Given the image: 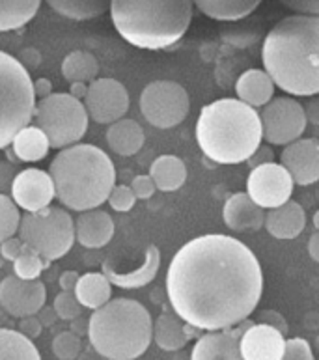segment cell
Here are the masks:
<instances>
[{
    "label": "cell",
    "instance_id": "obj_1",
    "mask_svg": "<svg viewBox=\"0 0 319 360\" xmlns=\"http://www.w3.org/2000/svg\"><path fill=\"white\" fill-rule=\"evenodd\" d=\"M263 293V273L243 241L206 233L185 243L167 271L172 310L200 330H224L249 319Z\"/></svg>",
    "mask_w": 319,
    "mask_h": 360
},
{
    "label": "cell",
    "instance_id": "obj_2",
    "mask_svg": "<svg viewBox=\"0 0 319 360\" xmlns=\"http://www.w3.org/2000/svg\"><path fill=\"white\" fill-rule=\"evenodd\" d=\"M263 68L275 86L289 96L319 94V17H284L267 34L261 49Z\"/></svg>",
    "mask_w": 319,
    "mask_h": 360
},
{
    "label": "cell",
    "instance_id": "obj_3",
    "mask_svg": "<svg viewBox=\"0 0 319 360\" xmlns=\"http://www.w3.org/2000/svg\"><path fill=\"white\" fill-rule=\"evenodd\" d=\"M263 140L260 112L247 103L222 97L200 110L196 142L216 165H241L254 155Z\"/></svg>",
    "mask_w": 319,
    "mask_h": 360
},
{
    "label": "cell",
    "instance_id": "obj_4",
    "mask_svg": "<svg viewBox=\"0 0 319 360\" xmlns=\"http://www.w3.org/2000/svg\"><path fill=\"white\" fill-rule=\"evenodd\" d=\"M56 198L67 210H98L116 187V168L101 148L75 144L56 153L49 167Z\"/></svg>",
    "mask_w": 319,
    "mask_h": 360
},
{
    "label": "cell",
    "instance_id": "obj_5",
    "mask_svg": "<svg viewBox=\"0 0 319 360\" xmlns=\"http://www.w3.org/2000/svg\"><path fill=\"white\" fill-rule=\"evenodd\" d=\"M114 28L133 47L162 51L183 38L193 21V0H112Z\"/></svg>",
    "mask_w": 319,
    "mask_h": 360
},
{
    "label": "cell",
    "instance_id": "obj_6",
    "mask_svg": "<svg viewBox=\"0 0 319 360\" xmlns=\"http://www.w3.org/2000/svg\"><path fill=\"white\" fill-rule=\"evenodd\" d=\"M88 340L103 359L135 360L152 344V316L135 299H112L90 316Z\"/></svg>",
    "mask_w": 319,
    "mask_h": 360
},
{
    "label": "cell",
    "instance_id": "obj_7",
    "mask_svg": "<svg viewBox=\"0 0 319 360\" xmlns=\"http://www.w3.org/2000/svg\"><path fill=\"white\" fill-rule=\"evenodd\" d=\"M36 96L30 71L15 56L0 51V150H8L15 135L34 120Z\"/></svg>",
    "mask_w": 319,
    "mask_h": 360
},
{
    "label": "cell",
    "instance_id": "obj_8",
    "mask_svg": "<svg viewBox=\"0 0 319 360\" xmlns=\"http://www.w3.org/2000/svg\"><path fill=\"white\" fill-rule=\"evenodd\" d=\"M19 237L30 250L38 252L45 262L64 258L73 248L75 222L62 207H45L38 213H27L21 219Z\"/></svg>",
    "mask_w": 319,
    "mask_h": 360
},
{
    "label": "cell",
    "instance_id": "obj_9",
    "mask_svg": "<svg viewBox=\"0 0 319 360\" xmlns=\"http://www.w3.org/2000/svg\"><path fill=\"white\" fill-rule=\"evenodd\" d=\"M88 116L84 103L71 94H51L36 103L34 125L44 131L51 148L64 150L81 142L88 131Z\"/></svg>",
    "mask_w": 319,
    "mask_h": 360
},
{
    "label": "cell",
    "instance_id": "obj_10",
    "mask_svg": "<svg viewBox=\"0 0 319 360\" xmlns=\"http://www.w3.org/2000/svg\"><path fill=\"white\" fill-rule=\"evenodd\" d=\"M190 110L189 94L174 81L150 82L141 94V112L157 129L178 127Z\"/></svg>",
    "mask_w": 319,
    "mask_h": 360
},
{
    "label": "cell",
    "instance_id": "obj_11",
    "mask_svg": "<svg viewBox=\"0 0 319 360\" xmlns=\"http://www.w3.org/2000/svg\"><path fill=\"white\" fill-rule=\"evenodd\" d=\"M263 140L271 146H289L306 129L304 107L293 97H275L260 114Z\"/></svg>",
    "mask_w": 319,
    "mask_h": 360
},
{
    "label": "cell",
    "instance_id": "obj_12",
    "mask_svg": "<svg viewBox=\"0 0 319 360\" xmlns=\"http://www.w3.org/2000/svg\"><path fill=\"white\" fill-rule=\"evenodd\" d=\"M295 181L280 162H267L250 170L247 194L261 210H275L292 200Z\"/></svg>",
    "mask_w": 319,
    "mask_h": 360
},
{
    "label": "cell",
    "instance_id": "obj_13",
    "mask_svg": "<svg viewBox=\"0 0 319 360\" xmlns=\"http://www.w3.org/2000/svg\"><path fill=\"white\" fill-rule=\"evenodd\" d=\"M82 103L96 124L112 125L129 110V94L122 82L105 77L88 84V94Z\"/></svg>",
    "mask_w": 319,
    "mask_h": 360
},
{
    "label": "cell",
    "instance_id": "obj_14",
    "mask_svg": "<svg viewBox=\"0 0 319 360\" xmlns=\"http://www.w3.org/2000/svg\"><path fill=\"white\" fill-rule=\"evenodd\" d=\"M47 290L41 280H22L15 274L0 282V308L8 316L22 319L36 316L45 307Z\"/></svg>",
    "mask_w": 319,
    "mask_h": 360
},
{
    "label": "cell",
    "instance_id": "obj_15",
    "mask_svg": "<svg viewBox=\"0 0 319 360\" xmlns=\"http://www.w3.org/2000/svg\"><path fill=\"white\" fill-rule=\"evenodd\" d=\"M10 196L17 207L27 213H38L49 207L51 202L56 198V191L49 172H44L39 168H27L15 176Z\"/></svg>",
    "mask_w": 319,
    "mask_h": 360
},
{
    "label": "cell",
    "instance_id": "obj_16",
    "mask_svg": "<svg viewBox=\"0 0 319 360\" xmlns=\"http://www.w3.org/2000/svg\"><path fill=\"white\" fill-rule=\"evenodd\" d=\"M280 165L297 185H314L319 181V140L299 139L284 148Z\"/></svg>",
    "mask_w": 319,
    "mask_h": 360
},
{
    "label": "cell",
    "instance_id": "obj_17",
    "mask_svg": "<svg viewBox=\"0 0 319 360\" xmlns=\"http://www.w3.org/2000/svg\"><path fill=\"white\" fill-rule=\"evenodd\" d=\"M252 321L239 323L237 327L213 330L196 340L190 360H245L239 349V340Z\"/></svg>",
    "mask_w": 319,
    "mask_h": 360
},
{
    "label": "cell",
    "instance_id": "obj_18",
    "mask_svg": "<svg viewBox=\"0 0 319 360\" xmlns=\"http://www.w3.org/2000/svg\"><path fill=\"white\" fill-rule=\"evenodd\" d=\"M286 336L266 323H252L239 340L245 360H282L286 353Z\"/></svg>",
    "mask_w": 319,
    "mask_h": 360
},
{
    "label": "cell",
    "instance_id": "obj_19",
    "mask_svg": "<svg viewBox=\"0 0 319 360\" xmlns=\"http://www.w3.org/2000/svg\"><path fill=\"white\" fill-rule=\"evenodd\" d=\"M222 219L232 231H258L266 226V211L247 193H235L226 200Z\"/></svg>",
    "mask_w": 319,
    "mask_h": 360
},
{
    "label": "cell",
    "instance_id": "obj_20",
    "mask_svg": "<svg viewBox=\"0 0 319 360\" xmlns=\"http://www.w3.org/2000/svg\"><path fill=\"white\" fill-rule=\"evenodd\" d=\"M161 267V252L155 245H148L146 254H144V264L138 265L133 271H116L110 262L103 264V274L110 280V284L118 285L122 290H138L144 288L152 280H155Z\"/></svg>",
    "mask_w": 319,
    "mask_h": 360
},
{
    "label": "cell",
    "instance_id": "obj_21",
    "mask_svg": "<svg viewBox=\"0 0 319 360\" xmlns=\"http://www.w3.org/2000/svg\"><path fill=\"white\" fill-rule=\"evenodd\" d=\"M75 237L84 248H103L114 237L112 217L103 210L84 211L75 219Z\"/></svg>",
    "mask_w": 319,
    "mask_h": 360
},
{
    "label": "cell",
    "instance_id": "obj_22",
    "mask_svg": "<svg viewBox=\"0 0 319 360\" xmlns=\"http://www.w3.org/2000/svg\"><path fill=\"white\" fill-rule=\"evenodd\" d=\"M306 228V211L303 205L289 200L280 207L266 213V230L275 239H295Z\"/></svg>",
    "mask_w": 319,
    "mask_h": 360
},
{
    "label": "cell",
    "instance_id": "obj_23",
    "mask_svg": "<svg viewBox=\"0 0 319 360\" xmlns=\"http://www.w3.org/2000/svg\"><path fill=\"white\" fill-rule=\"evenodd\" d=\"M235 91L239 101L247 103L252 108H260L273 101L275 82L266 70H249L237 79Z\"/></svg>",
    "mask_w": 319,
    "mask_h": 360
},
{
    "label": "cell",
    "instance_id": "obj_24",
    "mask_svg": "<svg viewBox=\"0 0 319 360\" xmlns=\"http://www.w3.org/2000/svg\"><path fill=\"white\" fill-rule=\"evenodd\" d=\"M146 142L144 129L138 122L129 118H122L108 125L107 129V144L114 153L122 157L136 155L142 150V146Z\"/></svg>",
    "mask_w": 319,
    "mask_h": 360
},
{
    "label": "cell",
    "instance_id": "obj_25",
    "mask_svg": "<svg viewBox=\"0 0 319 360\" xmlns=\"http://www.w3.org/2000/svg\"><path fill=\"white\" fill-rule=\"evenodd\" d=\"M189 338L187 323L176 312H162L153 323V340L162 351L183 349Z\"/></svg>",
    "mask_w": 319,
    "mask_h": 360
},
{
    "label": "cell",
    "instance_id": "obj_26",
    "mask_svg": "<svg viewBox=\"0 0 319 360\" xmlns=\"http://www.w3.org/2000/svg\"><path fill=\"white\" fill-rule=\"evenodd\" d=\"M10 148L19 162H38L47 157L51 142L38 125H27L17 133Z\"/></svg>",
    "mask_w": 319,
    "mask_h": 360
},
{
    "label": "cell",
    "instance_id": "obj_27",
    "mask_svg": "<svg viewBox=\"0 0 319 360\" xmlns=\"http://www.w3.org/2000/svg\"><path fill=\"white\" fill-rule=\"evenodd\" d=\"M150 176L157 191L162 193H174L185 185L187 181V167L185 162L176 155H161L152 162Z\"/></svg>",
    "mask_w": 319,
    "mask_h": 360
},
{
    "label": "cell",
    "instance_id": "obj_28",
    "mask_svg": "<svg viewBox=\"0 0 319 360\" xmlns=\"http://www.w3.org/2000/svg\"><path fill=\"white\" fill-rule=\"evenodd\" d=\"M193 4L215 21H239L249 17L261 0H193Z\"/></svg>",
    "mask_w": 319,
    "mask_h": 360
},
{
    "label": "cell",
    "instance_id": "obj_29",
    "mask_svg": "<svg viewBox=\"0 0 319 360\" xmlns=\"http://www.w3.org/2000/svg\"><path fill=\"white\" fill-rule=\"evenodd\" d=\"M75 295L82 308L98 310L112 301V284L103 273H86L79 278Z\"/></svg>",
    "mask_w": 319,
    "mask_h": 360
},
{
    "label": "cell",
    "instance_id": "obj_30",
    "mask_svg": "<svg viewBox=\"0 0 319 360\" xmlns=\"http://www.w3.org/2000/svg\"><path fill=\"white\" fill-rule=\"evenodd\" d=\"M58 15L71 21H90L110 10L112 0H45Z\"/></svg>",
    "mask_w": 319,
    "mask_h": 360
},
{
    "label": "cell",
    "instance_id": "obj_31",
    "mask_svg": "<svg viewBox=\"0 0 319 360\" xmlns=\"http://www.w3.org/2000/svg\"><path fill=\"white\" fill-rule=\"evenodd\" d=\"M41 0H0V32H10L32 21Z\"/></svg>",
    "mask_w": 319,
    "mask_h": 360
},
{
    "label": "cell",
    "instance_id": "obj_32",
    "mask_svg": "<svg viewBox=\"0 0 319 360\" xmlns=\"http://www.w3.org/2000/svg\"><path fill=\"white\" fill-rule=\"evenodd\" d=\"M99 62L88 51H73L62 62V75L70 84L73 82H93L98 79Z\"/></svg>",
    "mask_w": 319,
    "mask_h": 360
},
{
    "label": "cell",
    "instance_id": "obj_33",
    "mask_svg": "<svg viewBox=\"0 0 319 360\" xmlns=\"http://www.w3.org/2000/svg\"><path fill=\"white\" fill-rule=\"evenodd\" d=\"M0 360H41L32 340L19 330L0 327Z\"/></svg>",
    "mask_w": 319,
    "mask_h": 360
},
{
    "label": "cell",
    "instance_id": "obj_34",
    "mask_svg": "<svg viewBox=\"0 0 319 360\" xmlns=\"http://www.w3.org/2000/svg\"><path fill=\"white\" fill-rule=\"evenodd\" d=\"M21 219L19 207L11 200V196L0 194V243L15 236L21 226Z\"/></svg>",
    "mask_w": 319,
    "mask_h": 360
},
{
    "label": "cell",
    "instance_id": "obj_35",
    "mask_svg": "<svg viewBox=\"0 0 319 360\" xmlns=\"http://www.w3.org/2000/svg\"><path fill=\"white\" fill-rule=\"evenodd\" d=\"M47 265L49 262H45L38 252L25 247L21 256L13 262V274L22 280H38Z\"/></svg>",
    "mask_w": 319,
    "mask_h": 360
},
{
    "label": "cell",
    "instance_id": "obj_36",
    "mask_svg": "<svg viewBox=\"0 0 319 360\" xmlns=\"http://www.w3.org/2000/svg\"><path fill=\"white\" fill-rule=\"evenodd\" d=\"M82 349L81 336H77L71 330H62L53 338V353L58 360H75L79 359Z\"/></svg>",
    "mask_w": 319,
    "mask_h": 360
},
{
    "label": "cell",
    "instance_id": "obj_37",
    "mask_svg": "<svg viewBox=\"0 0 319 360\" xmlns=\"http://www.w3.org/2000/svg\"><path fill=\"white\" fill-rule=\"evenodd\" d=\"M53 308L54 312L58 314V319H64V321H73L82 314V304L73 291H60L58 295L54 297Z\"/></svg>",
    "mask_w": 319,
    "mask_h": 360
},
{
    "label": "cell",
    "instance_id": "obj_38",
    "mask_svg": "<svg viewBox=\"0 0 319 360\" xmlns=\"http://www.w3.org/2000/svg\"><path fill=\"white\" fill-rule=\"evenodd\" d=\"M110 207L114 211H118V213H127L135 207L136 204V196L133 193V188L129 185H116L112 188V193L108 196L107 200Z\"/></svg>",
    "mask_w": 319,
    "mask_h": 360
},
{
    "label": "cell",
    "instance_id": "obj_39",
    "mask_svg": "<svg viewBox=\"0 0 319 360\" xmlns=\"http://www.w3.org/2000/svg\"><path fill=\"white\" fill-rule=\"evenodd\" d=\"M282 360H315L314 351L303 338H289L286 342V353Z\"/></svg>",
    "mask_w": 319,
    "mask_h": 360
},
{
    "label": "cell",
    "instance_id": "obj_40",
    "mask_svg": "<svg viewBox=\"0 0 319 360\" xmlns=\"http://www.w3.org/2000/svg\"><path fill=\"white\" fill-rule=\"evenodd\" d=\"M129 187L133 188V193H135L136 200L152 198L153 194H155V191H157V187H155V183H153V179L150 174H148V176H136Z\"/></svg>",
    "mask_w": 319,
    "mask_h": 360
},
{
    "label": "cell",
    "instance_id": "obj_41",
    "mask_svg": "<svg viewBox=\"0 0 319 360\" xmlns=\"http://www.w3.org/2000/svg\"><path fill=\"white\" fill-rule=\"evenodd\" d=\"M25 247H27V245L21 241V237L13 236L10 237V239H6L4 243H0V252H2L6 262H15V259L22 254Z\"/></svg>",
    "mask_w": 319,
    "mask_h": 360
},
{
    "label": "cell",
    "instance_id": "obj_42",
    "mask_svg": "<svg viewBox=\"0 0 319 360\" xmlns=\"http://www.w3.org/2000/svg\"><path fill=\"white\" fill-rule=\"evenodd\" d=\"M280 2L289 10L301 13V15L319 17V0H280Z\"/></svg>",
    "mask_w": 319,
    "mask_h": 360
},
{
    "label": "cell",
    "instance_id": "obj_43",
    "mask_svg": "<svg viewBox=\"0 0 319 360\" xmlns=\"http://www.w3.org/2000/svg\"><path fill=\"white\" fill-rule=\"evenodd\" d=\"M44 330V325L38 319V316H28L22 317L21 321H19V333L22 336H27L28 340H36Z\"/></svg>",
    "mask_w": 319,
    "mask_h": 360
},
{
    "label": "cell",
    "instance_id": "obj_44",
    "mask_svg": "<svg viewBox=\"0 0 319 360\" xmlns=\"http://www.w3.org/2000/svg\"><path fill=\"white\" fill-rule=\"evenodd\" d=\"M17 60L21 62L22 68L27 71H32V70H38L39 64H41V54H39L38 49L34 47H28V49H22Z\"/></svg>",
    "mask_w": 319,
    "mask_h": 360
},
{
    "label": "cell",
    "instance_id": "obj_45",
    "mask_svg": "<svg viewBox=\"0 0 319 360\" xmlns=\"http://www.w3.org/2000/svg\"><path fill=\"white\" fill-rule=\"evenodd\" d=\"M15 168L10 162H0V194L11 193V185L15 179Z\"/></svg>",
    "mask_w": 319,
    "mask_h": 360
},
{
    "label": "cell",
    "instance_id": "obj_46",
    "mask_svg": "<svg viewBox=\"0 0 319 360\" xmlns=\"http://www.w3.org/2000/svg\"><path fill=\"white\" fill-rule=\"evenodd\" d=\"M260 323H266V325H271V327H275L276 330H280L284 336L287 334V323L286 319L280 316L278 312H275V310H267V312H263L260 316Z\"/></svg>",
    "mask_w": 319,
    "mask_h": 360
},
{
    "label": "cell",
    "instance_id": "obj_47",
    "mask_svg": "<svg viewBox=\"0 0 319 360\" xmlns=\"http://www.w3.org/2000/svg\"><path fill=\"white\" fill-rule=\"evenodd\" d=\"M247 162L250 165V168H256V167H261V165H267V162H273V153H271L269 146H260L258 151H256L254 155L250 157Z\"/></svg>",
    "mask_w": 319,
    "mask_h": 360
},
{
    "label": "cell",
    "instance_id": "obj_48",
    "mask_svg": "<svg viewBox=\"0 0 319 360\" xmlns=\"http://www.w3.org/2000/svg\"><path fill=\"white\" fill-rule=\"evenodd\" d=\"M79 278H81V274L77 273V271H64V273L60 274L58 284L60 288H62V291H73V293H75Z\"/></svg>",
    "mask_w": 319,
    "mask_h": 360
},
{
    "label": "cell",
    "instance_id": "obj_49",
    "mask_svg": "<svg viewBox=\"0 0 319 360\" xmlns=\"http://www.w3.org/2000/svg\"><path fill=\"white\" fill-rule=\"evenodd\" d=\"M53 94V82L49 79H38L34 81V96L36 99H45Z\"/></svg>",
    "mask_w": 319,
    "mask_h": 360
},
{
    "label": "cell",
    "instance_id": "obj_50",
    "mask_svg": "<svg viewBox=\"0 0 319 360\" xmlns=\"http://www.w3.org/2000/svg\"><path fill=\"white\" fill-rule=\"evenodd\" d=\"M36 316H38V319L41 321L44 327H53L54 321L58 319V314L54 312L53 307H44L38 314H36Z\"/></svg>",
    "mask_w": 319,
    "mask_h": 360
},
{
    "label": "cell",
    "instance_id": "obj_51",
    "mask_svg": "<svg viewBox=\"0 0 319 360\" xmlns=\"http://www.w3.org/2000/svg\"><path fill=\"white\" fill-rule=\"evenodd\" d=\"M304 114H306V120L312 122L314 125H319V101L318 99H312L304 105Z\"/></svg>",
    "mask_w": 319,
    "mask_h": 360
},
{
    "label": "cell",
    "instance_id": "obj_52",
    "mask_svg": "<svg viewBox=\"0 0 319 360\" xmlns=\"http://www.w3.org/2000/svg\"><path fill=\"white\" fill-rule=\"evenodd\" d=\"M70 94L79 101H84V97L88 94V84L86 82H73L70 86Z\"/></svg>",
    "mask_w": 319,
    "mask_h": 360
},
{
    "label": "cell",
    "instance_id": "obj_53",
    "mask_svg": "<svg viewBox=\"0 0 319 360\" xmlns=\"http://www.w3.org/2000/svg\"><path fill=\"white\" fill-rule=\"evenodd\" d=\"M71 333H75L77 336H84L88 334V321L82 317H77L71 321Z\"/></svg>",
    "mask_w": 319,
    "mask_h": 360
},
{
    "label": "cell",
    "instance_id": "obj_54",
    "mask_svg": "<svg viewBox=\"0 0 319 360\" xmlns=\"http://www.w3.org/2000/svg\"><path fill=\"white\" fill-rule=\"evenodd\" d=\"M308 254H310V258L319 264V231H315L314 236L310 237Z\"/></svg>",
    "mask_w": 319,
    "mask_h": 360
},
{
    "label": "cell",
    "instance_id": "obj_55",
    "mask_svg": "<svg viewBox=\"0 0 319 360\" xmlns=\"http://www.w3.org/2000/svg\"><path fill=\"white\" fill-rule=\"evenodd\" d=\"M314 228L315 231H319V211H315L314 213Z\"/></svg>",
    "mask_w": 319,
    "mask_h": 360
},
{
    "label": "cell",
    "instance_id": "obj_56",
    "mask_svg": "<svg viewBox=\"0 0 319 360\" xmlns=\"http://www.w3.org/2000/svg\"><path fill=\"white\" fill-rule=\"evenodd\" d=\"M4 264H6V259H4V256H2V252H0V269L4 267Z\"/></svg>",
    "mask_w": 319,
    "mask_h": 360
},
{
    "label": "cell",
    "instance_id": "obj_57",
    "mask_svg": "<svg viewBox=\"0 0 319 360\" xmlns=\"http://www.w3.org/2000/svg\"><path fill=\"white\" fill-rule=\"evenodd\" d=\"M315 347H318V351H319V338L315 340Z\"/></svg>",
    "mask_w": 319,
    "mask_h": 360
}]
</instances>
